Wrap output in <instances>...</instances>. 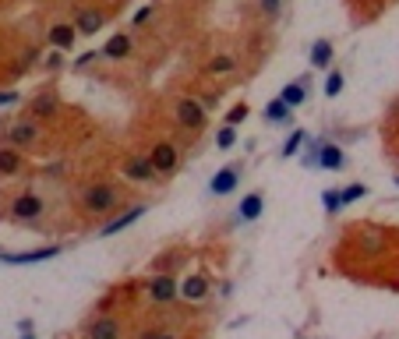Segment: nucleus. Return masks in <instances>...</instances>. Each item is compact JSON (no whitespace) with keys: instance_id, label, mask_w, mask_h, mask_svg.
<instances>
[{"instance_id":"obj_1","label":"nucleus","mask_w":399,"mask_h":339,"mask_svg":"<svg viewBox=\"0 0 399 339\" xmlns=\"http://www.w3.org/2000/svg\"><path fill=\"white\" fill-rule=\"evenodd\" d=\"M78 209L85 215H110L117 209H124V191H120L117 184H110V180H92L78 195Z\"/></svg>"},{"instance_id":"obj_2","label":"nucleus","mask_w":399,"mask_h":339,"mask_svg":"<svg viewBox=\"0 0 399 339\" xmlns=\"http://www.w3.org/2000/svg\"><path fill=\"white\" fill-rule=\"evenodd\" d=\"M43 212H46V198L39 191H14L11 202H8V220L14 223H39L43 220Z\"/></svg>"},{"instance_id":"obj_3","label":"nucleus","mask_w":399,"mask_h":339,"mask_svg":"<svg viewBox=\"0 0 399 339\" xmlns=\"http://www.w3.org/2000/svg\"><path fill=\"white\" fill-rule=\"evenodd\" d=\"M170 110H173L177 124L188 128V131H205V124H208V110L198 99H191V96H177Z\"/></svg>"},{"instance_id":"obj_4","label":"nucleus","mask_w":399,"mask_h":339,"mask_svg":"<svg viewBox=\"0 0 399 339\" xmlns=\"http://www.w3.org/2000/svg\"><path fill=\"white\" fill-rule=\"evenodd\" d=\"M43 142V128H39V120H32V117H21V120H14V124H8V131H4V145L8 148H32V145H39Z\"/></svg>"},{"instance_id":"obj_5","label":"nucleus","mask_w":399,"mask_h":339,"mask_svg":"<svg viewBox=\"0 0 399 339\" xmlns=\"http://www.w3.org/2000/svg\"><path fill=\"white\" fill-rule=\"evenodd\" d=\"M81 339H124V322L117 315H92L81 325Z\"/></svg>"},{"instance_id":"obj_6","label":"nucleus","mask_w":399,"mask_h":339,"mask_svg":"<svg viewBox=\"0 0 399 339\" xmlns=\"http://www.w3.org/2000/svg\"><path fill=\"white\" fill-rule=\"evenodd\" d=\"M148 163L156 166V173L159 177H177V170H180V152H177V145L173 142H156L148 148Z\"/></svg>"},{"instance_id":"obj_7","label":"nucleus","mask_w":399,"mask_h":339,"mask_svg":"<svg viewBox=\"0 0 399 339\" xmlns=\"http://www.w3.org/2000/svg\"><path fill=\"white\" fill-rule=\"evenodd\" d=\"M145 293L152 304H173L177 293H180V283H177V275L163 272V275H152V280L145 283Z\"/></svg>"},{"instance_id":"obj_8","label":"nucleus","mask_w":399,"mask_h":339,"mask_svg":"<svg viewBox=\"0 0 399 339\" xmlns=\"http://www.w3.org/2000/svg\"><path fill=\"white\" fill-rule=\"evenodd\" d=\"M120 177L131 180V184H156L159 180L156 166L148 163V156H128L124 163H120Z\"/></svg>"},{"instance_id":"obj_9","label":"nucleus","mask_w":399,"mask_h":339,"mask_svg":"<svg viewBox=\"0 0 399 339\" xmlns=\"http://www.w3.org/2000/svg\"><path fill=\"white\" fill-rule=\"evenodd\" d=\"M60 255V244H46V248H32V251H14V255H0L4 265H39Z\"/></svg>"},{"instance_id":"obj_10","label":"nucleus","mask_w":399,"mask_h":339,"mask_svg":"<svg viewBox=\"0 0 399 339\" xmlns=\"http://www.w3.org/2000/svg\"><path fill=\"white\" fill-rule=\"evenodd\" d=\"M237 184H240V166H220L208 180V191L216 198H226V195L237 191Z\"/></svg>"},{"instance_id":"obj_11","label":"nucleus","mask_w":399,"mask_h":339,"mask_svg":"<svg viewBox=\"0 0 399 339\" xmlns=\"http://www.w3.org/2000/svg\"><path fill=\"white\" fill-rule=\"evenodd\" d=\"M142 212H145V205H128L120 215H113V220H106L103 226H99V233L96 237H113V233H120V230H128L135 220H142Z\"/></svg>"},{"instance_id":"obj_12","label":"nucleus","mask_w":399,"mask_h":339,"mask_svg":"<svg viewBox=\"0 0 399 339\" xmlns=\"http://www.w3.org/2000/svg\"><path fill=\"white\" fill-rule=\"evenodd\" d=\"M103 25H106V11H99V8H81L75 14V32L78 36H92V32H99Z\"/></svg>"},{"instance_id":"obj_13","label":"nucleus","mask_w":399,"mask_h":339,"mask_svg":"<svg viewBox=\"0 0 399 339\" xmlns=\"http://www.w3.org/2000/svg\"><path fill=\"white\" fill-rule=\"evenodd\" d=\"M262 212H265V195L262 191H248L240 198V205H237V220L240 223H255Z\"/></svg>"},{"instance_id":"obj_14","label":"nucleus","mask_w":399,"mask_h":339,"mask_svg":"<svg viewBox=\"0 0 399 339\" xmlns=\"http://www.w3.org/2000/svg\"><path fill=\"white\" fill-rule=\"evenodd\" d=\"M343 163H347L343 148L332 145V142H322L318 156H315V166H318V170H343Z\"/></svg>"},{"instance_id":"obj_15","label":"nucleus","mask_w":399,"mask_h":339,"mask_svg":"<svg viewBox=\"0 0 399 339\" xmlns=\"http://www.w3.org/2000/svg\"><path fill=\"white\" fill-rule=\"evenodd\" d=\"M131 50H135L131 36H128V32H117V36L106 39V46L99 50V57H106V60H124V57H131Z\"/></svg>"},{"instance_id":"obj_16","label":"nucleus","mask_w":399,"mask_h":339,"mask_svg":"<svg viewBox=\"0 0 399 339\" xmlns=\"http://www.w3.org/2000/svg\"><path fill=\"white\" fill-rule=\"evenodd\" d=\"M25 173V156L18 148L0 145V177H21Z\"/></svg>"},{"instance_id":"obj_17","label":"nucleus","mask_w":399,"mask_h":339,"mask_svg":"<svg viewBox=\"0 0 399 339\" xmlns=\"http://www.w3.org/2000/svg\"><path fill=\"white\" fill-rule=\"evenodd\" d=\"M75 25H68V21H57L53 28H50V43H53V50L57 53H68L71 46H75Z\"/></svg>"},{"instance_id":"obj_18","label":"nucleus","mask_w":399,"mask_h":339,"mask_svg":"<svg viewBox=\"0 0 399 339\" xmlns=\"http://www.w3.org/2000/svg\"><path fill=\"white\" fill-rule=\"evenodd\" d=\"M275 99H283L290 110H297V106H304V99H308V81H304V78H297V81H290L283 92H280V96H275Z\"/></svg>"},{"instance_id":"obj_19","label":"nucleus","mask_w":399,"mask_h":339,"mask_svg":"<svg viewBox=\"0 0 399 339\" xmlns=\"http://www.w3.org/2000/svg\"><path fill=\"white\" fill-rule=\"evenodd\" d=\"M230 71H237V57L233 53H216L205 64V75L208 78H223V75H230Z\"/></svg>"},{"instance_id":"obj_20","label":"nucleus","mask_w":399,"mask_h":339,"mask_svg":"<svg viewBox=\"0 0 399 339\" xmlns=\"http://www.w3.org/2000/svg\"><path fill=\"white\" fill-rule=\"evenodd\" d=\"M332 57H335V46H332V39H315V46H311V68L325 71V68L332 64Z\"/></svg>"},{"instance_id":"obj_21","label":"nucleus","mask_w":399,"mask_h":339,"mask_svg":"<svg viewBox=\"0 0 399 339\" xmlns=\"http://www.w3.org/2000/svg\"><path fill=\"white\" fill-rule=\"evenodd\" d=\"M28 113H32V120H46L57 113V96L53 92H43V96H36L32 103H28Z\"/></svg>"},{"instance_id":"obj_22","label":"nucleus","mask_w":399,"mask_h":339,"mask_svg":"<svg viewBox=\"0 0 399 339\" xmlns=\"http://www.w3.org/2000/svg\"><path fill=\"white\" fill-rule=\"evenodd\" d=\"M208 290H212L208 275H191V280H184V287H180V293L188 297V300H205Z\"/></svg>"},{"instance_id":"obj_23","label":"nucleus","mask_w":399,"mask_h":339,"mask_svg":"<svg viewBox=\"0 0 399 339\" xmlns=\"http://www.w3.org/2000/svg\"><path fill=\"white\" fill-rule=\"evenodd\" d=\"M290 117H293V110H290L283 99H272V103L265 106V120H269V124H286Z\"/></svg>"},{"instance_id":"obj_24","label":"nucleus","mask_w":399,"mask_h":339,"mask_svg":"<svg viewBox=\"0 0 399 339\" xmlns=\"http://www.w3.org/2000/svg\"><path fill=\"white\" fill-rule=\"evenodd\" d=\"M304 142H308V131H304V128H293V131H290V138L283 142V148H280V152L290 159V156H297V148H300Z\"/></svg>"},{"instance_id":"obj_25","label":"nucleus","mask_w":399,"mask_h":339,"mask_svg":"<svg viewBox=\"0 0 399 339\" xmlns=\"http://www.w3.org/2000/svg\"><path fill=\"white\" fill-rule=\"evenodd\" d=\"M322 209H325V215H335V212L343 209L340 188H325V191H322Z\"/></svg>"},{"instance_id":"obj_26","label":"nucleus","mask_w":399,"mask_h":339,"mask_svg":"<svg viewBox=\"0 0 399 339\" xmlns=\"http://www.w3.org/2000/svg\"><path fill=\"white\" fill-rule=\"evenodd\" d=\"M343 85H347V78H343V71H329V78H325V96L329 99H335V96H340V92H343Z\"/></svg>"},{"instance_id":"obj_27","label":"nucleus","mask_w":399,"mask_h":339,"mask_svg":"<svg viewBox=\"0 0 399 339\" xmlns=\"http://www.w3.org/2000/svg\"><path fill=\"white\" fill-rule=\"evenodd\" d=\"M364 195H367V188H364V184H347V188H340L343 205H350V202H357V198H364Z\"/></svg>"},{"instance_id":"obj_28","label":"nucleus","mask_w":399,"mask_h":339,"mask_svg":"<svg viewBox=\"0 0 399 339\" xmlns=\"http://www.w3.org/2000/svg\"><path fill=\"white\" fill-rule=\"evenodd\" d=\"M244 117H248V103H233V106H230V113H226V128L244 124Z\"/></svg>"},{"instance_id":"obj_29","label":"nucleus","mask_w":399,"mask_h":339,"mask_svg":"<svg viewBox=\"0 0 399 339\" xmlns=\"http://www.w3.org/2000/svg\"><path fill=\"white\" fill-rule=\"evenodd\" d=\"M216 145L220 148H230V145H237V128H220V135H216Z\"/></svg>"},{"instance_id":"obj_30","label":"nucleus","mask_w":399,"mask_h":339,"mask_svg":"<svg viewBox=\"0 0 399 339\" xmlns=\"http://www.w3.org/2000/svg\"><path fill=\"white\" fill-rule=\"evenodd\" d=\"M258 8H262V14H265V18H280L283 0H258Z\"/></svg>"},{"instance_id":"obj_31","label":"nucleus","mask_w":399,"mask_h":339,"mask_svg":"<svg viewBox=\"0 0 399 339\" xmlns=\"http://www.w3.org/2000/svg\"><path fill=\"white\" fill-rule=\"evenodd\" d=\"M152 14H156V4H148V8H142L135 18H131V28H142V25H148L152 21Z\"/></svg>"},{"instance_id":"obj_32","label":"nucleus","mask_w":399,"mask_h":339,"mask_svg":"<svg viewBox=\"0 0 399 339\" xmlns=\"http://www.w3.org/2000/svg\"><path fill=\"white\" fill-rule=\"evenodd\" d=\"M96 60H99V50H88V53H81V57L75 60V68L81 71V68H88V64H96Z\"/></svg>"},{"instance_id":"obj_33","label":"nucleus","mask_w":399,"mask_h":339,"mask_svg":"<svg viewBox=\"0 0 399 339\" xmlns=\"http://www.w3.org/2000/svg\"><path fill=\"white\" fill-rule=\"evenodd\" d=\"M21 96H18V92L14 88H0V106H14Z\"/></svg>"},{"instance_id":"obj_34","label":"nucleus","mask_w":399,"mask_h":339,"mask_svg":"<svg viewBox=\"0 0 399 339\" xmlns=\"http://www.w3.org/2000/svg\"><path fill=\"white\" fill-rule=\"evenodd\" d=\"M46 68H64V53H50V60H46Z\"/></svg>"},{"instance_id":"obj_35","label":"nucleus","mask_w":399,"mask_h":339,"mask_svg":"<svg viewBox=\"0 0 399 339\" xmlns=\"http://www.w3.org/2000/svg\"><path fill=\"white\" fill-rule=\"evenodd\" d=\"M152 339H173V332H156V336H152Z\"/></svg>"}]
</instances>
